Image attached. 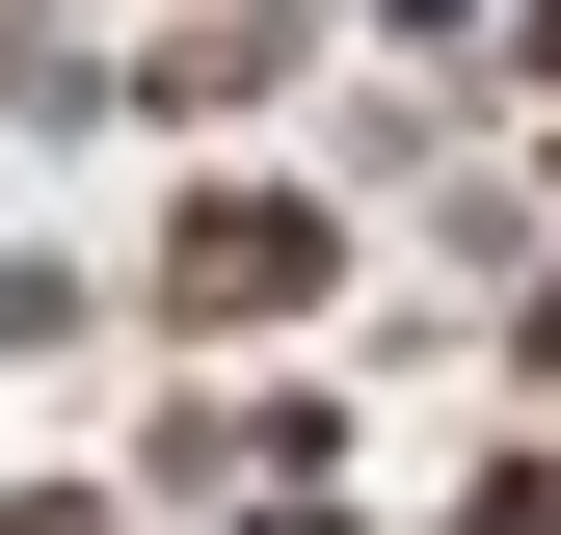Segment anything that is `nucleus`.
<instances>
[{
    "label": "nucleus",
    "instance_id": "nucleus-1",
    "mask_svg": "<svg viewBox=\"0 0 561 535\" xmlns=\"http://www.w3.org/2000/svg\"><path fill=\"white\" fill-rule=\"evenodd\" d=\"M161 295H187V321H295V295H321V215H295V187H241V215H187Z\"/></svg>",
    "mask_w": 561,
    "mask_h": 535
}]
</instances>
